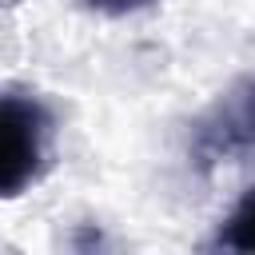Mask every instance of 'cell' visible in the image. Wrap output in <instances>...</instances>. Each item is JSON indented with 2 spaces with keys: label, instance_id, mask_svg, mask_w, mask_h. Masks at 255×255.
I'll use <instances>...</instances> for the list:
<instances>
[{
  "label": "cell",
  "instance_id": "cell-1",
  "mask_svg": "<svg viewBox=\"0 0 255 255\" xmlns=\"http://www.w3.org/2000/svg\"><path fill=\"white\" fill-rule=\"evenodd\" d=\"M52 116L36 96L8 92L0 104V191L16 199L28 191L48 167Z\"/></svg>",
  "mask_w": 255,
  "mask_h": 255
},
{
  "label": "cell",
  "instance_id": "cell-2",
  "mask_svg": "<svg viewBox=\"0 0 255 255\" xmlns=\"http://www.w3.org/2000/svg\"><path fill=\"white\" fill-rule=\"evenodd\" d=\"M255 147V80L231 88L191 131V155L199 167Z\"/></svg>",
  "mask_w": 255,
  "mask_h": 255
},
{
  "label": "cell",
  "instance_id": "cell-3",
  "mask_svg": "<svg viewBox=\"0 0 255 255\" xmlns=\"http://www.w3.org/2000/svg\"><path fill=\"white\" fill-rule=\"evenodd\" d=\"M215 251H255V187L231 207V215L219 223L215 239H211Z\"/></svg>",
  "mask_w": 255,
  "mask_h": 255
},
{
  "label": "cell",
  "instance_id": "cell-4",
  "mask_svg": "<svg viewBox=\"0 0 255 255\" xmlns=\"http://www.w3.org/2000/svg\"><path fill=\"white\" fill-rule=\"evenodd\" d=\"M80 4L92 8V12H104V16H128V12H139L155 0H80Z\"/></svg>",
  "mask_w": 255,
  "mask_h": 255
}]
</instances>
